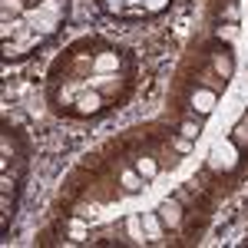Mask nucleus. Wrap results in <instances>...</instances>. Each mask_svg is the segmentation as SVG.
Instances as JSON below:
<instances>
[{
	"mask_svg": "<svg viewBox=\"0 0 248 248\" xmlns=\"http://www.w3.org/2000/svg\"><path fill=\"white\" fill-rule=\"evenodd\" d=\"M238 146L232 142V139H225V142H218L215 149H212V155H209V169L212 172H232L235 166H238Z\"/></svg>",
	"mask_w": 248,
	"mask_h": 248,
	"instance_id": "f257e3e1",
	"label": "nucleus"
},
{
	"mask_svg": "<svg viewBox=\"0 0 248 248\" xmlns=\"http://www.w3.org/2000/svg\"><path fill=\"white\" fill-rule=\"evenodd\" d=\"M103 109H106L103 93H99V90H90V93H79L77 96V103H73V109H70V113H77V116H96V113H103Z\"/></svg>",
	"mask_w": 248,
	"mask_h": 248,
	"instance_id": "f03ea898",
	"label": "nucleus"
},
{
	"mask_svg": "<svg viewBox=\"0 0 248 248\" xmlns=\"http://www.w3.org/2000/svg\"><path fill=\"white\" fill-rule=\"evenodd\" d=\"M159 218H162V225L169 232H175L179 225H182V205H179V199L172 195V199H166L162 205H159Z\"/></svg>",
	"mask_w": 248,
	"mask_h": 248,
	"instance_id": "7ed1b4c3",
	"label": "nucleus"
},
{
	"mask_svg": "<svg viewBox=\"0 0 248 248\" xmlns=\"http://www.w3.org/2000/svg\"><path fill=\"white\" fill-rule=\"evenodd\" d=\"M215 90H205V86H195V93H192V109H199V116H209L212 106H215Z\"/></svg>",
	"mask_w": 248,
	"mask_h": 248,
	"instance_id": "20e7f679",
	"label": "nucleus"
},
{
	"mask_svg": "<svg viewBox=\"0 0 248 248\" xmlns=\"http://www.w3.org/2000/svg\"><path fill=\"white\" fill-rule=\"evenodd\" d=\"M133 169L139 172L146 182H153L155 175H159V162H155L153 155H136V166H133Z\"/></svg>",
	"mask_w": 248,
	"mask_h": 248,
	"instance_id": "39448f33",
	"label": "nucleus"
},
{
	"mask_svg": "<svg viewBox=\"0 0 248 248\" xmlns=\"http://www.w3.org/2000/svg\"><path fill=\"white\" fill-rule=\"evenodd\" d=\"M119 182H123V189L129 192V195H136V192H142V186H146V179L139 175L136 169H126L123 175H119Z\"/></svg>",
	"mask_w": 248,
	"mask_h": 248,
	"instance_id": "423d86ee",
	"label": "nucleus"
},
{
	"mask_svg": "<svg viewBox=\"0 0 248 248\" xmlns=\"http://www.w3.org/2000/svg\"><path fill=\"white\" fill-rule=\"evenodd\" d=\"M96 3H99V10L109 14V17H126V0H96Z\"/></svg>",
	"mask_w": 248,
	"mask_h": 248,
	"instance_id": "0eeeda50",
	"label": "nucleus"
},
{
	"mask_svg": "<svg viewBox=\"0 0 248 248\" xmlns=\"http://www.w3.org/2000/svg\"><path fill=\"white\" fill-rule=\"evenodd\" d=\"M93 66L99 70V73H109V70H116V66H119V57H116L113 50H106V53H99V57H96Z\"/></svg>",
	"mask_w": 248,
	"mask_h": 248,
	"instance_id": "6e6552de",
	"label": "nucleus"
},
{
	"mask_svg": "<svg viewBox=\"0 0 248 248\" xmlns=\"http://www.w3.org/2000/svg\"><path fill=\"white\" fill-rule=\"evenodd\" d=\"M172 0H142V7H146V14H162V10H169Z\"/></svg>",
	"mask_w": 248,
	"mask_h": 248,
	"instance_id": "1a4fd4ad",
	"label": "nucleus"
},
{
	"mask_svg": "<svg viewBox=\"0 0 248 248\" xmlns=\"http://www.w3.org/2000/svg\"><path fill=\"white\" fill-rule=\"evenodd\" d=\"M23 7H27V0H3V14L10 17V14H23Z\"/></svg>",
	"mask_w": 248,
	"mask_h": 248,
	"instance_id": "9d476101",
	"label": "nucleus"
},
{
	"mask_svg": "<svg viewBox=\"0 0 248 248\" xmlns=\"http://www.w3.org/2000/svg\"><path fill=\"white\" fill-rule=\"evenodd\" d=\"M175 153L189 155V153H192V139H186V136H179V139H175Z\"/></svg>",
	"mask_w": 248,
	"mask_h": 248,
	"instance_id": "9b49d317",
	"label": "nucleus"
},
{
	"mask_svg": "<svg viewBox=\"0 0 248 248\" xmlns=\"http://www.w3.org/2000/svg\"><path fill=\"white\" fill-rule=\"evenodd\" d=\"M182 136H186V139H195V136H199V119H195V123H186V126H182Z\"/></svg>",
	"mask_w": 248,
	"mask_h": 248,
	"instance_id": "f8f14e48",
	"label": "nucleus"
}]
</instances>
